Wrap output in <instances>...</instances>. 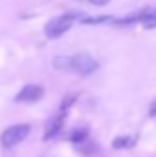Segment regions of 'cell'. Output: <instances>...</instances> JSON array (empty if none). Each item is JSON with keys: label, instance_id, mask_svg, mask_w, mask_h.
Instances as JSON below:
<instances>
[{"label": "cell", "instance_id": "cell-1", "mask_svg": "<svg viewBox=\"0 0 156 157\" xmlns=\"http://www.w3.org/2000/svg\"><path fill=\"white\" fill-rule=\"evenodd\" d=\"M97 70L96 59H92L88 53H79L76 57H70V71L77 75H90Z\"/></svg>", "mask_w": 156, "mask_h": 157}, {"label": "cell", "instance_id": "cell-2", "mask_svg": "<svg viewBox=\"0 0 156 157\" xmlns=\"http://www.w3.org/2000/svg\"><path fill=\"white\" fill-rule=\"evenodd\" d=\"M30 133V126L28 124H17V126H11L7 128L4 133H2V146L6 148H13L17 146L18 143H22Z\"/></svg>", "mask_w": 156, "mask_h": 157}, {"label": "cell", "instance_id": "cell-3", "mask_svg": "<svg viewBox=\"0 0 156 157\" xmlns=\"http://www.w3.org/2000/svg\"><path fill=\"white\" fill-rule=\"evenodd\" d=\"M72 24H74V17H72V15L57 17V18H53V20H50V22L46 24V28H44L46 37L57 39V37H61L63 33H66V31L72 28Z\"/></svg>", "mask_w": 156, "mask_h": 157}, {"label": "cell", "instance_id": "cell-4", "mask_svg": "<svg viewBox=\"0 0 156 157\" xmlns=\"http://www.w3.org/2000/svg\"><path fill=\"white\" fill-rule=\"evenodd\" d=\"M42 95H44V88L42 86H39V84H28V86H24L18 91V95L15 99L18 102H35V101H39Z\"/></svg>", "mask_w": 156, "mask_h": 157}, {"label": "cell", "instance_id": "cell-5", "mask_svg": "<svg viewBox=\"0 0 156 157\" xmlns=\"http://www.w3.org/2000/svg\"><path fill=\"white\" fill-rule=\"evenodd\" d=\"M138 17H140L138 20L142 22V26H143L145 29H154L156 28V7H151V9L142 11Z\"/></svg>", "mask_w": 156, "mask_h": 157}, {"label": "cell", "instance_id": "cell-6", "mask_svg": "<svg viewBox=\"0 0 156 157\" xmlns=\"http://www.w3.org/2000/svg\"><path fill=\"white\" fill-rule=\"evenodd\" d=\"M136 144V137L134 135H119L116 137L114 141H112V148H130V146H134Z\"/></svg>", "mask_w": 156, "mask_h": 157}, {"label": "cell", "instance_id": "cell-7", "mask_svg": "<svg viewBox=\"0 0 156 157\" xmlns=\"http://www.w3.org/2000/svg\"><path fill=\"white\" fill-rule=\"evenodd\" d=\"M61 128H63V115L57 117V119H53V121L50 122V126H48V130H46V139H51Z\"/></svg>", "mask_w": 156, "mask_h": 157}, {"label": "cell", "instance_id": "cell-8", "mask_svg": "<svg viewBox=\"0 0 156 157\" xmlns=\"http://www.w3.org/2000/svg\"><path fill=\"white\" fill-rule=\"evenodd\" d=\"M53 68L55 70H61V71H70V57H55L53 59Z\"/></svg>", "mask_w": 156, "mask_h": 157}, {"label": "cell", "instance_id": "cell-9", "mask_svg": "<svg viewBox=\"0 0 156 157\" xmlns=\"http://www.w3.org/2000/svg\"><path fill=\"white\" fill-rule=\"evenodd\" d=\"M86 135H88V133H86V130H84V128H81V130L72 132V137H70V139H72L74 143H81V141H84V139H86Z\"/></svg>", "mask_w": 156, "mask_h": 157}, {"label": "cell", "instance_id": "cell-10", "mask_svg": "<svg viewBox=\"0 0 156 157\" xmlns=\"http://www.w3.org/2000/svg\"><path fill=\"white\" fill-rule=\"evenodd\" d=\"M92 2H94V4H105L107 0H92Z\"/></svg>", "mask_w": 156, "mask_h": 157}, {"label": "cell", "instance_id": "cell-11", "mask_svg": "<svg viewBox=\"0 0 156 157\" xmlns=\"http://www.w3.org/2000/svg\"><path fill=\"white\" fill-rule=\"evenodd\" d=\"M151 115H156V104L153 106V110H151Z\"/></svg>", "mask_w": 156, "mask_h": 157}]
</instances>
